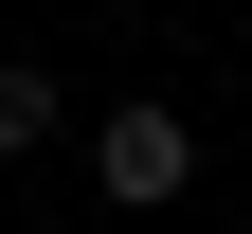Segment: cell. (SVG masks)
I'll list each match as a JSON object with an SVG mask.
<instances>
[{
	"label": "cell",
	"instance_id": "6da1fadb",
	"mask_svg": "<svg viewBox=\"0 0 252 234\" xmlns=\"http://www.w3.org/2000/svg\"><path fill=\"white\" fill-rule=\"evenodd\" d=\"M90 180H108L126 216H162V198L198 180V126H180V108H108V126H90Z\"/></svg>",
	"mask_w": 252,
	"mask_h": 234
},
{
	"label": "cell",
	"instance_id": "7a4b0ae2",
	"mask_svg": "<svg viewBox=\"0 0 252 234\" xmlns=\"http://www.w3.org/2000/svg\"><path fill=\"white\" fill-rule=\"evenodd\" d=\"M18 144H54V90L36 72H0V162H18Z\"/></svg>",
	"mask_w": 252,
	"mask_h": 234
}]
</instances>
